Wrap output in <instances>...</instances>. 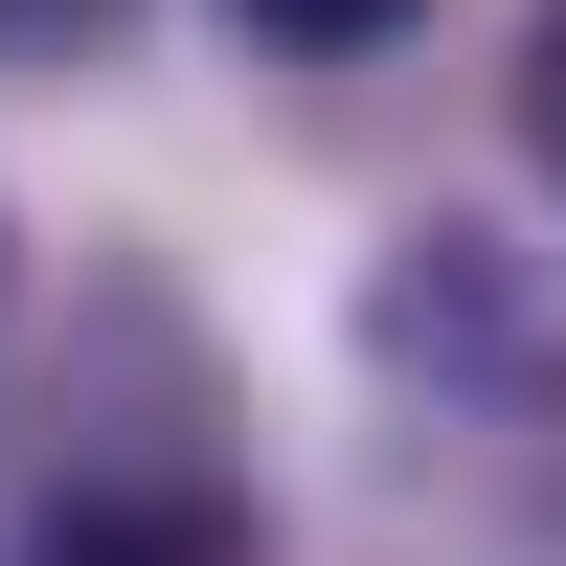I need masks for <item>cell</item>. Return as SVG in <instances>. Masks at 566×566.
Listing matches in <instances>:
<instances>
[{"label": "cell", "mask_w": 566, "mask_h": 566, "mask_svg": "<svg viewBox=\"0 0 566 566\" xmlns=\"http://www.w3.org/2000/svg\"><path fill=\"white\" fill-rule=\"evenodd\" d=\"M23 566H272V522L159 453V476H69V499L23 522Z\"/></svg>", "instance_id": "cell-1"}, {"label": "cell", "mask_w": 566, "mask_h": 566, "mask_svg": "<svg viewBox=\"0 0 566 566\" xmlns=\"http://www.w3.org/2000/svg\"><path fill=\"white\" fill-rule=\"evenodd\" d=\"M114 23H136V0H0V69H91Z\"/></svg>", "instance_id": "cell-3"}, {"label": "cell", "mask_w": 566, "mask_h": 566, "mask_svg": "<svg viewBox=\"0 0 566 566\" xmlns=\"http://www.w3.org/2000/svg\"><path fill=\"white\" fill-rule=\"evenodd\" d=\"M227 23H250V45H317V69H340V45H408L431 0H227Z\"/></svg>", "instance_id": "cell-2"}, {"label": "cell", "mask_w": 566, "mask_h": 566, "mask_svg": "<svg viewBox=\"0 0 566 566\" xmlns=\"http://www.w3.org/2000/svg\"><path fill=\"white\" fill-rule=\"evenodd\" d=\"M522 159L566 181V0H544V23H522Z\"/></svg>", "instance_id": "cell-4"}]
</instances>
